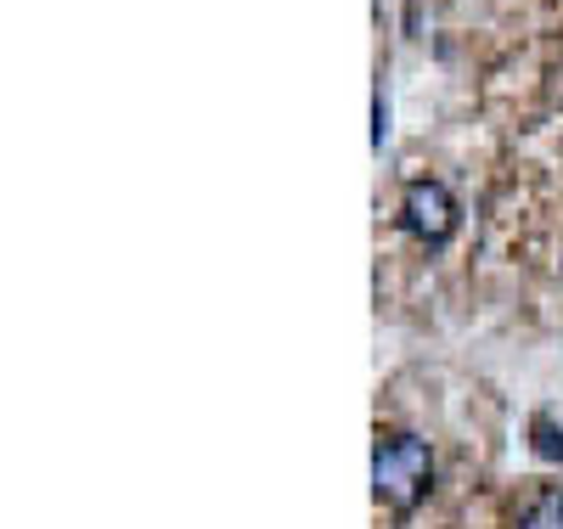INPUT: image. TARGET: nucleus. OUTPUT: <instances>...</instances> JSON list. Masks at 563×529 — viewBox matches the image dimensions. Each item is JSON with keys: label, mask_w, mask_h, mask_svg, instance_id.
Masks as SVG:
<instances>
[{"label": "nucleus", "mask_w": 563, "mask_h": 529, "mask_svg": "<svg viewBox=\"0 0 563 529\" xmlns=\"http://www.w3.org/2000/svg\"><path fill=\"white\" fill-rule=\"evenodd\" d=\"M519 529H563V491H536V502L525 507V518H519Z\"/></svg>", "instance_id": "obj_3"}, {"label": "nucleus", "mask_w": 563, "mask_h": 529, "mask_svg": "<svg viewBox=\"0 0 563 529\" xmlns=\"http://www.w3.org/2000/svg\"><path fill=\"white\" fill-rule=\"evenodd\" d=\"M400 220L406 231L417 236V243H451V231H456V198H451V186L445 180H411L406 186V198H400Z\"/></svg>", "instance_id": "obj_2"}, {"label": "nucleus", "mask_w": 563, "mask_h": 529, "mask_svg": "<svg viewBox=\"0 0 563 529\" xmlns=\"http://www.w3.org/2000/svg\"><path fill=\"white\" fill-rule=\"evenodd\" d=\"M429 478H434V456L417 434L378 440V451H372V491H378V502L406 513V507H417L422 496H429Z\"/></svg>", "instance_id": "obj_1"}, {"label": "nucleus", "mask_w": 563, "mask_h": 529, "mask_svg": "<svg viewBox=\"0 0 563 529\" xmlns=\"http://www.w3.org/2000/svg\"><path fill=\"white\" fill-rule=\"evenodd\" d=\"M536 451H541L547 462H563V428H558L552 417H536Z\"/></svg>", "instance_id": "obj_4"}]
</instances>
